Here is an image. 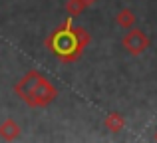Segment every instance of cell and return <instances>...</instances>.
<instances>
[{"label":"cell","instance_id":"6da1fadb","mask_svg":"<svg viewBox=\"0 0 157 143\" xmlns=\"http://www.w3.org/2000/svg\"><path fill=\"white\" fill-rule=\"evenodd\" d=\"M90 32L82 26H74L72 24V16L64 20L62 26H58L46 38V48L56 56L60 62L64 64H72L78 62L82 58L84 48L90 44Z\"/></svg>","mask_w":157,"mask_h":143},{"label":"cell","instance_id":"7a4b0ae2","mask_svg":"<svg viewBox=\"0 0 157 143\" xmlns=\"http://www.w3.org/2000/svg\"><path fill=\"white\" fill-rule=\"evenodd\" d=\"M121 46L125 48L127 54L139 56L145 50H149L151 42H149V36H147L145 32L133 26V28H129V30H125V34H123V38H121Z\"/></svg>","mask_w":157,"mask_h":143},{"label":"cell","instance_id":"3957f363","mask_svg":"<svg viewBox=\"0 0 157 143\" xmlns=\"http://www.w3.org/2000/svg\"><path fill=\"white\" fill-rule=\"evenodd\" d=\"M56 97H58L56 85H54L50 80H46V77L42 76L38 80V84H36L34 92H32L28 105H30V107H46V105H50Z\"/></svg>","mask_w":157,"mask_h":143},{"label":"cell","instance_id":"277c9868","mask_svg":"<svg viewBox=\"0 0 157 143\" xmlns=\"http://www.w3.org/2000/svg\"><path fill=\"white\" fill-rule=\"evenodd\" d=\"M40 77H42V73L38 70H30V72L24 73V76L20 77V81L14 85L16 96H18L26 105H28V101H30V96H32V92H34V88H36V84H38Z\"/></svg>","mask_w":157,"mask_h":143},{"label":"cell","instance_id":"5b68a950","mask_svg":"<svg viewBox=\"0 0 157 143\" xmlns=\"http://www.w3.org/2000/svg\"><path fill=\"white\" fill-rule=\"evenodd\" d=\"M20 133H22V129H20V125L16 123L14 119H4L2 123H0V137H2L4 141L18 139Z\"/></svg>","mask_w":157,"mask_h":143},{"label":"cell","instance_id":"8992f818","mask_svg":"<svg viewBox=\"0 0 157 143\" xmlns=\"http://www.w3.org/2000/svg\"><path fill=\"white\" fill-rule=\"evenodd\" d=\"M104 127L107 131H111V133H119L123 127H125V117H123L121 113H117V111L107 113L105 119H104Z\"/></svg>","mask_w":157,"mask_h":143},{"label":"cell","instance_id":"52a82bcc","mask_svg":"<svg viewBox=\"0 0 157 143\" xmlns=\"http://www.w3.org/2000/svg\"><path fill=\"white\" fill-rule=\"evenodd\" d=\"M115 22H117V26L121 28V30H129V28H133L135 24H137V16H135L133 10H129V8H121V10L115 14Z\"/></svg>","mask_w":157,"mask_h":143},{"label":"cell","instance_id":"ba28073f","mask_svg":"<svg viewBox=\"0 0 157 143\" xmlns=\"http://www.w3.org/2000/svg\"><path fill=\"white\" fill-rule=\"evenodd\" d=\"M86 8H88V6L84 4V0H68V2H66V10H68V14L72 16V18L84 14Z\"/></svg>","mask_w":157,"mask_h":143},{"label":"cell","instance_id":"9c48e42d","mask_svg":"<svg viewBox=\"0 0 157 143\" xmlns=\"http://www.w3.org/2000/svg\"><path fill=\"white\" fill-rule=\"evenodd\" d=\"M96 2H98V0H84L86 6H92V4H96Z\"/></svg>","mask_w":157,"mask_h":143},{"label":"cell","instance_id":"30bf717a","mask_svg":"<svg viewBox=\"0 0 157 143\" xmlns=\"http://www.w3.org/2000/svg\"><path fill=\"white\" fill-rule=\"evenodd\" d=\"M153 141H157V131H155V135H153Z\"/></svg>","mask_w":157,"mask_h":143}]
</instances>
